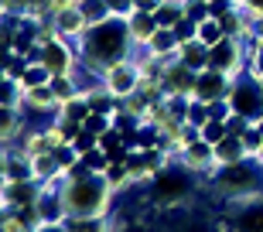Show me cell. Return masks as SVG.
I'll list each match as a JSON object with an SVG mask.
<instances>
[{"label":"cell","instance_id":"21","mask_svg":"<svg viewBox=\"0 0 263 232\" xmlns=\"http://www.w3.org/2000/svg\"><path fill=\"white\" fill-rule=\"evenodd\" d=\"M51 92L59 96V103H68V99L82 96V92H79V86H76V79H72V75H51Z\"/></svg>","mask_w":263,"mask_h":232},{"label":"cell","instance_id":"17","mask_svg":"<svg viewBox=\"0 0 263 232\" xmlns=\"http://www.w3.org/2000/svg\"><path fill=\"white\" fill-rule=\"evenodd\" d=\"M246 147H243V137H226V140H219L215 144V164L226 167V164H239V161H246Z\"/></svg>","mask_w":263,"mask_h":232},{"label":"cell","instance_id":"4","mask_svg":"<svg viewBox=\"0 0 263 232\" xmlns=\"http://www.w3.org/2000/svg\"><path fill=\"white\" fill-rule=\"evenodd\" d=\"M229 106H233V113L246 116L250 123H256L263 116V82L250 72V68H243L239 75H233V86H229Z\"/></svg>","mask_w":263,"mask_h":232},{"label":"cell","instance_id":"22","mask_svg":"<svg viewBox=\"0 0 263 232\" xmlns=\"http://www.w3.org/2000/svg\"><path fill=\"white\" fill-rule=\"evenodd\" d=\"M79 10L86 14L89 24H99V21H109V17H113V14H109V7H106V0H79Z\"/></svg>","mask_w":263,"mask_h":232},{"label":"cell","instance_id":"19","mask_svg":"<svg viewBox=\"0 0 263 232\" xmlns=\"http://www.w3.org/2000/svg\"><path fill=\"white\" fill-rule=\"evenodd\" d=\"M154 17H157V24H161V28H178V24L185 21L181 0H164V4L154 10Z\"/></svg>","mask_w":263,"mask_h":232},{"label":"cell","instance_id":"20","mask_svg":"<svg viewBox=\"0 0 263 232\" xmlns=\"http://www.w3.org/2000/svg\"><path fill=\"white\" fill-rule=\"evenodd\" d=\"M21 89H34V86H48L51 82V72L45 65H41V62H28V68H24V72H21Z\"/></svg>","mask_w":263,"mask_h":232},{"label":"cell","instance_id":"35","mask_svg":"<svg viewBox=\"0 0 263 232\" xmlns=\"http://www.w3.org/2000/svg\"><path fill=\"white\" fill-rule=\"evenodd\" d=\"M123 232H127V225H123Z\"/></svg>","mask_w":263,"mask_h":232},{"label":"cell","instance_id":"14","mask_svg":"<svg viewBox=\"0 0 263 232\" xmlns=\"http://www.w3.org/2000/svg\"><path fill=\"white\" fill-rule=\"evenodd\" d=\"M147 51L154 58H164V62H171V58H178V48H181V38L175 34V28H157L154 38L144 45Z\"/></svg>","mask_w":263,"mask_h":232},{"label":"cell","instance_id":"25","mask_svg":"<svg viewBox=\"0 0 263 232\" xmlns=\"http://www.w3.org/2000/svg\"><path fill=\"white\" fill-rule=\"evenodd\" d=\"M185 123L188 126H198L202 130L205 123H209V103H202V99L192 96V103H188V116H185Z\"/></svg>","mask_w":263,"mask_h":232},{"label":"cell","instance_id":"5","mask_svg":"<svg viewBox=\"0 0 263 232\" xmlns=\"http://www.w3.org/2000/svg\"><path fill=\"white\" fill-rule=\"evenodd\" d=\"M38 62L48 68L51 75H72L82 58H79V45H68V38H51L45 45H38Z\"/></svg>","mask_w":263,"mask_h":232},{"label":"cell","instance_id":"32","mask_svg":"<svg viewBox=\"0 0 263 232\" xmlns=\"http://www.w3.org/2000/svg\"><path fill=\"white\" fill-rule=\"evenodd\" d=\"M250 45H263V17H253V34H250Z\"/></svg>","mask_w":263,"mask_h":232},{"label":"cell","instance_id":"24","mask_svg":"<svg viewBox=\"0 0 263 232\" xmlns=\"http://www.w3.org/2000/svg\"><path fill=\"white\" fill-rule=\"evenodd\" d=\"M181 10H185V17L195 21V24H202L205 17H212V4H209V0H181Z\"/></svg>","mask_w":263,"mask_h":232},{"label":"cell","instance_id":"23","mask_svg":"<svg viewBox=\"0 0 263 232\" xmlns=\"http://www.w3.org/2000/svg\"><path fill=\"white\" fill-rule=\"evenodd\" d=\"M222 38H226V31H222V24H219V17H205L202 24H198V41H205L209 48L219 45Z\"/></svg>","mask_w":263,"mask_h":232},{"label":"cell","instance_id":"10","mask_svg":"<svg viewBox=\"0 0 263 232\" xmlns=\"http://www.w3.org/2000/svg\"><path fill=\"white\" fill-rule=\"evenodd\" d=\"M178 161H181V167H185L188 174H205V178H212L215 174V144H209L205 137H198V140H192V144L178 154Z\"/></svg>","mask_w":263,"mask_h":232},{"label":"cell","instance_id":"3","mask_svg":"<svg viewBox=\"0 0 263 232\" xmlns=\"http://www.w3.org/2000/svg\"><path fill=\"white\" fill-rule=\"evenodd\" d=\"M260 161H253V157H246V161H239V164H226V167H215L212 174V184L215 191L222 195V198H229V202H246V198H253V195H260Z\"/></svg>","mask_w":263,"mask_h":232},{"label":"cell","instance_id":"15","mask_svg":"<svg viewBox=\"0 0 263 232\" xmlns=\"http://www.w3.org/2000/svg\"><path fill=\"white\" fill-rule=\"evenodd\" d=\"M127 28H130V38H134V45H137V48H144L147 41L154 38V31L161 28V24H157V17L151 14V10H134V14L127 17Z\"/></svg>","mask_w":263,"mask_h":232},{"label":"cell","instance_id":"18","mask_svg":"<svg viewBox=\"0 0 263 232\" xmlns=\"http://www.w3.org/2000/svg\"><path fill=\"white\" fill-rule=\"evenodd\" d=\"M178 62H185V65L195 68V72L209 68V45H205V41H198V38L181 41V48H178Z\"/></svg>","mask_w":263,"mask_h":232},{"label":"cell","instance_id":"36","mask_svg":"<svg viewBox=\"0 0 263 232\" xmlns=\"http://www.w3.org/2000/svg\"><path fill=\"white\" fill-rule=\"evenodd\" d=\"M236 4H239V0H236Z\"/></svg>","mask_w":263,"mask_h":232},{"label":"cell","instance_id":"37","mask_svg":"<svg viewBox=\"0 0 263 232\" xmlns=\"http://www.w3.org/2000/svg\"><path fill=\"white\" fill-rule=\"evenodd\" d=\"M209 4H212V0H209Z\"/></svg>","mask_w":263,"mask_h":232},{"label":"cell","instance_id":"6","mask_svg":"<svg viewBox=\"0 0 263 232\" xmlns=\"http://www.w3.org/2000/svg\"><path fill=\"white\" fill-rule=\"evenodd\" d=\"M188 191H192L188 178L171 171V164H167L164 171H157L154 181H151V198H154V205H161V208H178V205L188 198Z\"/></svg>","mask_w":263,"mask_h":232},{"label":"cell","instance_id":"8","mask_svg":"<svg viewBox=\"0 0 263 232\" xmlns=\"http://www.w3.org/2000/svg\"><path fill=\"white\" fill-rule=\"evenodd\" d=\"M140 82H144V68L137 65L134 58L117 62V65H109L106 72H103V86H106V92H113L117 99H127L130 92H137Z\"/></svg>","mask_w":263,"mask_h":232},{"label":"cell","instance_id":"34","mask_svg":"<svg viewBox=\"0 0 263 232\" xmlns=\"http://www.w3.org/2000/svg\"><path fill=\"white\" fill-rule=\"evenodd\" d=\"M256 161H260V164H263V150H260V157H256Z\"/></svg>","mask_w":263,"mask_h":232},{"label":"cell","instance_id":"30","mask_svg":"<svg viewBox=\"0 0 263 232\" xmlns=\"http://www.w3.org/2000/svg\"><path fill=\"white\" fill-rule=\"evenodd\" d=\"M106 7L113 17H130L137 10V0H106Z\"/></svg>","mask_w":263,"mask_h":232},{"label":"cell","instance_id":"33","mask_svg":"<svg viewBox=\"0 0 263 232\" xmlns=\"http://www.w3.org/2000/svg\"><path fill=\"white\" fill-rule=\"evenodd\" d=\"M31 232H65V222H59V225H55V222H41V225H34Z\"/></svg>","mask_w":263,"mask_h":232},{"label":"cell","instance_id":"2","mask_svg":"<svg viewBox=\"0 0 263 232\" xmlns=\"http://www.w3.org/2000/svg\"><path fill=\"white\" fill-rule=\"evenodd\" d=\"M59 195L65 202L68 215H113V188H109L106 174L89 171L82 161L65 171L59 181Z\"/></svg>","mask_w":263,"mask_h":232},{"label":"cell","instance_id":"26","mask_svg":"<svg viewBox=\"0 0 263 232\" xmlns=\"http://www.w3.org/2000/svg\"><path fill=\"white\" fill-rule=\"evenodd\" d=\"M82 126H86L89 133L103 137L106 130H113V116H109V113H96V109H92V113L86 116V123H82Z\"/></svg>","mask_w":263,"mask_h":232},{"label":"cell","instance_id":"13","mask_svg":"<svg viewBox=\"0 0 263 232\" xmlns=\"http://www.w3.org/2000/svg\"><path fill=\"white\" fill-rule=\"evenodd\" d=\"M55 28H59L62 38L79 41L89 31V21H86V14H82V10H79V4H76V7H65V10H59V14H55Z\"/></svg>","mask_w":263,"mask_h":232},{"label":"cell","instance_id":"27","mask_svg":"<svg viewBox=\"0 0 263 232\" xmlns=\"http://www.w3.org/2000/svg\"><path fill=\"white\" fill-rule=\"evenodd\" d=\"M0 232H31V225L21 219V212L4 208V215H0Z\"/></svg>","mask_w":263,"mask_h":232},{"label":"cell","instance_id":"12","mask_svg":"<svg viewBox=\"0 0 263 232\" xmlns=\"http://www.w3.org/2000/svg\"><path fill=\"white\" fill-rule=\"evenodd\" d=\"M229 86H233V75H226L219 68H202L195 82V99L202 103H215V99L229 96Z\"/></svg>","mask_w":263,"mask_h":232},{"label":"cell","instance_id":"31","mask_svg":"<svg viewBox=\"0 0 263 232\" xmlns=\"http://www.w3.org/2000/svg\"><path fill=\"white\" fill-rule=\"evenodd\" d=\"M239 7H243L250 17H263V0H239Z\"/></svg>","mask_w":263,"mask_h":232},{"label":"cell","instance_id":"28","mask_svg":"<svg viewBox=\"0 0 263 232\" xmlns=\"http://www.w3.org/2000/svg\"><path fill=\"white\" fill-rule=\"evenodd\" d=\"M243 147H246V154L253 157V161L260 157V150H263V130L256 123H250V130L243 133Z\"/></svg>","mask_w":263,"mask_h":232},{"label":"cell","instance_id":"16","mask_svg":"<svg viewBox=\"0 0 263 232\" xmlns=\"http://www.w3.org/2000/svg\"><path fill=\"white\" fill-rule=\"evenodd\" d=\"M65 232H117L113 215H68Z\"/></svg>","mask_w":263,"mask_h":232},{"label":"cell","instance_id":"29","mask_svg":"<svg viewBox=\"0 0 263 232\" xmlns=\"http://www.w3.org/2000/svg\"><path fill=\"white\" fill-rule=\"evenodd\" d=\"M202 137L209 140V144H219V140H226V137H229V126H226V120L209 116V123L202 126Z\"/></svg>","mask_w":263,"mask_h":232},{"label":"cell","instance_id":"7","mask_svg":"<svg viewBox=\"0 0 263 232\" xmlns=\"http://www.w3.org/2000/svg\"><path fill=\"white\" fill-rule=\"evenodd\" d=\"M246 62H250V45L239 41V38H229L226 34L219 45L209 48V68H219L226 75H239L246 68Z\"/></svg>","mask_w":263,"mask_h":232},{"label":"cell","instance_id":"1","mask_svg":"<svg viewBox=\"0 0 263 232\" xmlns=\"http://www.w3.org/2000/svg\"><path fill=\"white\" fill-rule=\"evenodd\" d=\"M76 45H79L82 65L96 68V72H106L109 65L134 58V48H137L134 38H130L127 17H109V21H99V24H89V31Z\"/></svg>","mask_w":263,"mask_h":232},{"label":"cell","instance_id":"11","mask_svg":"<svg viewBox=\"0 0 263 232\" xmlns=\"http://www.w3.org/2000/svg\"><path fill=\"white\" fill-rule=\"evenodd\" d=\"M0 191H4V208H34V205L41 202L45 184H41L38 178H28V181H4Z\"/></svg>","mask_w":263,"mask_h":232},{"label":"cell","instance_id":"9","mask_svg":"<svg viewBox=\"0 0 263 232\" xmlns=\"http://www.w3.org/2000/svg\"><path fill=\"white\" fill-rule=\"evenodd\" d=\"M195 82H198V72H195V68H188L185 62L171 58V62L164 65V75H161V89H164V96H185V99H192V96H195Z\"/></svg>","mask_w":263,"mask_h":232}]
</instances>
